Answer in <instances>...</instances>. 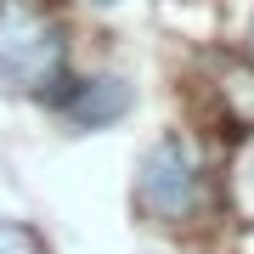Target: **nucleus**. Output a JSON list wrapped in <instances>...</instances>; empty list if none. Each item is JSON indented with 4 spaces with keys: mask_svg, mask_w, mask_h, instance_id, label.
Wrapping results in <instances>:
<instances>
[{
    "mask_svg": "<svg viewBox=\"0 0 254 254\" xmlns=\"http://www.w3.org/2000/svg\"><path fill=\"white\" fill-rule=\"evenodd\" d=\"M243 203L254 209V153H249V164H243Z\"/></svg>",
    "mask_w": 254,
    "mask_h": 254,
    "instance_id": "nucleus-5",
    "label": "nucleus"
},
{
    "mask_svg": "<svg viewBox=\"0 0 254 254\" xmlns=\"http://www.w3.org/2000/svg\"><path fill=\"white\" fill-rule=\"evenodd\" d=\"M91 6H119V0H91Z\"/></svg>",
    "mask_w": 254,
    "mask_h": 254,
    "instance_id": "nucleus-6",
    "label": "nucleus"
},
{
    "mask_svg": "<svg viewBox=\"0 0 254 254\" xmlns=\"http://www.w3.org/2000/svg\"><path fill=\"white\" fill-rule=\"evenodd\" d=\"M249 51H254V23H249Z\"/></svg>",
    "mask_w": 254,
    "mask_h": 254,
    "instance_id": "nucleus-7",
    "label": "nucleus"
},
{
    "mask_svg": "<svg viewBox=\"0 0 254 254\" xmlns=\"http://www.w3.org/2000/svg\"><path fill=\"white\" fill-rule=\"evenodd\" d=\"M68 73V28L40 0H0V91L51 102Z\"/></svg>",
    "mask_w": 254,
    "mask_h": 254,
    "instance_id": "nucleus-1",
    "label": "nucleus"
},
{
    "mask_svg": "<svg viewBox=\"0 0 254 254\" xmlns=\"http://www.w3.org/2000/svg\"><path fill=\"white\" fill-rule=\"evenodd\" d=\"M0 254H40V237L17 220H0Z\"/></svg>",
    "mask_w": 254,
    "mask_h": 254,
    "instance_id": "nucleus-4",
    "label": "nucleus"
},
{
    "mask_svg": "<svg viewBox=\"0 0 254 254\" xmlns=\"http://www.w3.org/2000/svg\"><path fill=\"white\" fill-rule=\"evenodd\" d=\"M51 108L63 113L68 130H102V125H113V119H125L130 108H136V91H130V79H119V73L68 79L63 91L51 96Z\"/></svg>",
    "mask_w": 254,
    "mask_h": 254,
    "instance_id": "nucleus-3",
    "label": "nucleus"
},
{
    "mask_svg": "<svg viewBox=\"0 0 254 254\" xmlns=\"http://www.w3.org/2000/svg\"><path fill=\"white\" fill-rule=\"evenodd\" d=\"M136 209L164 226H187L203 209V164L181 136H158L136 170Z\"/></svg>",
    "mask_w": 254,
    "mask_h": 254,
    "instance_id": "nucleus-2",
    "label": "nucleus"
}]
</instances>
